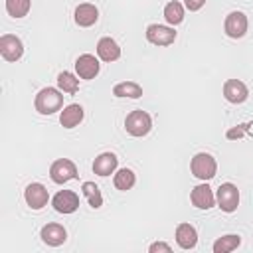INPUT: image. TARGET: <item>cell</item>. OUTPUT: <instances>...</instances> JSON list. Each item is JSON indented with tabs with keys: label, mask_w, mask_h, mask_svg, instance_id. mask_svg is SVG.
Instances as JSON below:
<instances>
[{
	"label": "cell",
	"mask_w": 253,
	"mask_h": 253,
	"mask_svg": "<svg viewBox=\"0 0 253 253\" xmlns=\"http://www.w3.org/2000/svg\"><path fill=\"white\" fill-rule=\"evenodd\" d=\"M146 40L154 45H170L176 40V32L170 26H160V24H150L146 28Z\"/></svg>",
	"instance_id": "cell-9"
},
{
	"label": "cell",
	"mask_w": 253,
	"mask_h": 253,
	"mask_svg": "<svg viewBox=\"0 0 253 253\" xmlns=\"http://www.w3.org/2000/svg\"><path fill=\"white\" fill-rule=\"evenodd\" d=\"M40 237H42V241H43L45 245H49V247H59V245L65 243L67 231H65V227H63L61 223H47V225L42 227Z\"/></svg>",
	"instance_id": "cell-11"
},
{
	"label": "cell",
	"mask_w": 253,
	"mask_h": 253,
	"mask_svg": "<svg viewBox=\"0 0 253 253\" xmlns=\"http://www.w3.org/2000/svg\"><path fill=\"white\" fill-rule=\"evenodd\" d=\"M223 30L233 40L243 38L245 32H247V16L243 12H231V14H227L225 24H223Z\"/></svg>",
	"instance_id": "cell-10"
},
{
	"label": "cell",
	"mask_w": 253,
	"mask_h": 253,
	"mask_svg": "<svg viewBox=\"0 0 253 253\" xmlns=\"http://www.w3.org/2000/svg\"><path fill=\"white\" fill-rule=\"evenodd\" d=\"M223 97H225L229 103L239 105V103H243V101L249 97V89H247V85H245L243 81H239V79H227V81L223 83Z\"/></svg>",
	"instance_id": "cell-12"
},
{
	"label": "cell",
	"mask_w": 253,
	"mask_h": 253,
	"mask_svg": "<svg viewBox=\"0 0 253 253\" xmlns=\"http://www.w3.org/2000/svg\"><path fill=\"white\" fill-rule=\"evenodd\" d=\"M36 111L40 115H53L55 111H59L63 107V95L61 89H53V87H43L38 95H36Z\"/></svg>",
	"instance_id": "cell-1"
},
{
	"label": "cell",
	"mask_w": 253,
	"mask_h": 253,
	"mask_svg": "<svg viewBox=\"0 0 253 253\" xmlns=\"http://www.w3.org/2000/svg\"><path fill=\"white\" fill-rule=\"evenodd\" d=\"M97 55L103 61H115L121 57V47L113 38H101L97 42Z\"/></svg>",
	"instance_id": "cell-18"
},
{
	"label": "cell",
	"mask_w": 253,
	"mask_h": 253,
	"mask_svg": "<svg viewBox=\"0 0 253 253\" xmlns=\"http://www.w3.org/2000/svg\"><path fill=\"white\" fill-rule=\"evenodd\" d=\"M176 243L182 249H194L198 243V231L190 223H180L176 227Z\"/></svg>",
	"instance_id": "cell-17"
},
{
	"label": "cell",
	"mask_w": 253,
	"mask_h": 253,
	"mask_svg": "<svg viewBox=\"0 0 253 253\" xmlns=\"http://www.w3.org/2000/svg\"><path fill=\"white\" fill-rule=\"evenodd\" d=\"M217 204H219V208H221L225 213L235 211L237 206H239V190H237V186L231 184V182L221 184V186L217 188Z\"/></svg>",
	"instance_id": "cell-5"
},
{
	"label": "cell",
	"mask_w": 253,
	"mask_h": 253,
	"mask_svg": "<svg viewBox=\"0 0 253 253\" xmlns=\"http://www.w3.org/2000/svg\"><path fill=\"white\" fill-rule=\"evenodd\" d=\"M117 164H119V158L113 154V152H103L95 158L93 162V172L97 176H109L117 170Z\"/></svg>",
	"instance_id": "cell-16"
},
{
	"label": "cell",
	"mask_w": 253,
	"mask_h": 253,
	"mask_svg": "<svg viewBox=\"0 0 253 253\" xmlns=\"http://www.w3.org/2000/svg\"><path fill=\"white\" fill-rule=\"evenodd\" d=\"M113 95L115 97H130V99H138L142 97V87L134 81H121L113 87Z\"/></svg>",
	"instance_id": "cell-20"
},
{
	"label": "cell",
	"mask_w": 253,
	"mask_h": 253,
	"mask_svg": "<svg viewBox=\"0 0 253 253\" xmlns=\"http://www.w3.org/2000/svg\"><path fill=\"white\" fill-rule=\"evenodd\" d=\"M125 128H126V132H128L130 136H144V134H148L150 128H152V119H150V115H148L146 111L136 109V111H132V113L126 115V119H125Z\"/></svg>",
	"instance_id": "cell-2"
},
{
	"label": "cell",
	"mask_w": 253,
	"mask_h": 253,
	"mask_svg": "<svg viewBox=\"0 0 253 253\" xmlns=\"http://www.w3.org/2000/svg\"><path fill=\"white\" fill-rule=\"evenodd\" d=\"M164 20L170 24V26H178L182 20H184V6L176 0L168 2L164 6Z\"/></svg>",
	"instance_id": "cell-21"
},
{
	"label": "cell",
	"mask_w": 253,
	"mask_h": 253,
	"mask_svg": "<svg viewBox=\"0 0 253 253\" xmlns=\"http://www.w3.org/2000/svg\"><path fill=\"white\" fill-rule=\"evenodd\" d=\"M0 53L6 61H18L22 55H24V45H22V40L18 36H12V34H4L0 38Z\"/></svg>",
	"instance_id": "cell-7"
},
{
	"label": "cell",
	"mask_w": 253,
	"mask_h": 253,
	"mask_svg": "<svg viewBox=\"0 0 253 253\" xmlns=\"http://www.w3.org/2000/svg\"><path fill=\"white\" fill-rule=\"evenodd\" d=\"M148 251H150V253H156V251H164V253H170L172 249H170V245H168V243L156 241V243H152V245L148 247Z\"/></svg>",
	"instance_id": "cell-27"
},
{
	"label": "cell",
	"mask_w": 253,
	"mask_h": 253,
	"mask_svg": "<svg viewBox=\"0 0 253 253\" xmlns=\"http://www.w3.org/2000/svg\"><path fill=\"white\" fill-rule=\"evenodd\" d=\"M115 188L117 190H121V192H126V190H130L132 186H134V182H136V178H134V172L130 170V168H121L117 174H115Z\"/></svg>",
	"instance_id": "cell-23"
},
{
	"label": "cell",
	"mask_w": 253,
	"mask_h": 253,
	"mask_svg": "<svg viewBox=\"0 0 253 253\" xmlns=\"http://www.w3.org/2000/svg\"><path fill=\"white\" fill-rule=\"evenodd\" d=\"M57 87H59L63 93L73 95V93H77V89H79V79H77L73 73H69V71H61V73L57 75Z\"/></svg>",
	"instance_id": "cell-25"
},
{
	"label": "cell",
	"mask_w": 253,
	"mask_h": 253,
	"mask_svg": "<svg viewBox=\"0 0 253 253\" xmlns=\"http://www.w3.org/2000/svg\"><path fill=\"white\" fill-rule=\"evenodd\" d=\"M30 0H6V12L12 18H24L30 12Z\"/></svg>",
	"instance_id": "cell-26"
},
{
	"label": "cell",
	"mask_w": 253,
	"mask_h": 253,
	"mask_svg": "<svg viewBox=\"0 0 253 253\" xmlns=\"http://www.w3.org/2000/svg\"><path fill=\"white\" fill-rule=\"evenodd\" d=\"M204 4H206V0H186V8H188L190 12H196V10H200Z\"/></svg>",
	"instance_id": "cell-28"
},
{
	"label": "cell",
	"mask_w": 253,
	"mask_h": 253,
	"mask_svg": "<svg viewBox=\"0 0 253 253\" xmlns=\"http://www.w3.org/2000/svg\"><path fill=\"white\" fill-rule=\"evenodd\" d=\"M81 121H83V107L77 105V103L67 105V107L61 111V115H59V123H61V126H65V128H73V126H77Z\"/></svg>",
	"instance_id": "cell-19"
},
{
	"label": "cell",
	"mask_w": 253,
	"mask_h": 253,
	"mask_svg": "<svg viewBox=\"0 0 253 253\" xmlns=\"http://www.w3.org/2000/svg\"><path fill=\"white\" fill-rule=\"evenodd\" d=\"M99 69H101L99 61H97V57L91 55V53H83V55H79L77 61H75V71H77V75H79L81 79H93V77H97Z\"/></svg>",
	"instance_id": "cell-13"
},
{
	"label": "cell",
	"mask_w": 253,
	"mask_h": 253,
	"mask_svg": "<svg viewBox=\"0 0 253 253\" xmlns=\"http://www.w3.org/2000/svg\"><path fill=\"white\" fill-rule=\"evenodd\" d=\"M190 170H192V174L196 176V178H200V180H211L213 176H215V172H217V162H215V158L211 156V154H208V152H198L194 158H192V162H190Z\"/></svg>",
	"instance_id": "cell-3"
},
{
	"label": "cell",
	"mask_w": 253,
	"mask_h": 253,
	"mask_svg": "<svg viewBox=\"0 0 253 253\" xmlns=\"http://www.w3.org/2000/svg\"><path fill=\"white\" fill-rule=\"evenodd\" d=\"M97 20H99V10H97L95 4L85 2V4H79V6L75 8V24H77V26L89 28V26H93Z\"/></svg>",
	"instance_id": "cell-15"
},
{
	"label": "cell",
	"mask_w": 253,
	"mask_h": 253,
	"mask_svg": "<svg viewBox=\"0 0 253 253\" xmlns=\"http://www.w3.org/2000/svg\"><path fill=\"white\" fill-rule=\"evenodd\" d=\"M51 206L59 213H73L79 208V196L71 190H59L51 198Z\"/></svg>",
	"instance_id": "cell-8"
},
{
	"label": "cell",
	"mask_w": 253,
	"mask_h": 253,
	"mask_svg": "<svg viewBox=\"0 0 253 253\" xmlns=\"http://www.w3.org/2000/svg\"><path fill=\"white\" fill-rule=\"evenodd\" d=\"M24 200H26V204H28L32 210H42V208L47 204V200H49L47 188H45L43 184H40V182H32V184H28L26 190H24Z\"/></svg>",
	"instance_id": "cell-6"
},
{
	"label": "cell",
	"mask_w": 253,
	"mask_h": 253,
	"mask_svg": "<svg viewBox=\"0 0 253 253\" xmlns=\"http://www.w3.org/2000/svg\"><path fill=\"white\" fill-rule=\"evenodd\" d=\"M81 190H83V194H85V198H87V202H89V206L93 210L103 206V196H101V190H99V186L95 182H83Z\"/></svg>",
	"instance_id": "cell-24"
},
{
	"label": "cell",
	"mask_w": 253,
	"mask_h": 253,
	"mask_svg": "<svg viewBox=\"0 0 253 253\" xmlns=\"http://www.w3.org/2000/svg\"><path fill=\"white\" fill-rule=\"evenodd\" d=\"M190 200H192V204H194L198 210H210V208L215 204V196H213V192H211V188H210L208 184L196 186V188L192 190V194H190Z\"/></svg>",
	"instance_id": "cell-14"
},
{
	"label": "cell",
	"mask_w": 253,
	"mask_h": 253,
	"mask_svg": "<svg viewBox=\"0 0 253 253\" xmlns=\"http://www.w3.org/2000/svg\"><path fill=\"white\" fill-rule=\"evenodd\" d=\"M241 243V237L235 235V233H229V235H223L219 239H215L213 243V253H229L233 249H237Z\"/></svg>",
	"instance_id": "cell-22"
},
{
	"label": "cell",
	"mask_w": 253,
	"mask_h": 253,
	"mask_svg": "<svg viewBox=\"0 0 253 253\" xmlns=\"http://www.w3.org/2000/svg\"><path fill=\"white\" fill-rule=\"evenodd\" d=\"M77 166L69 160V158H59L51 164L49 168V178L55 182V184H65L73 178H77Z\"/></svg>",
	"instance_id": "cell-4"
}]
</instances>
